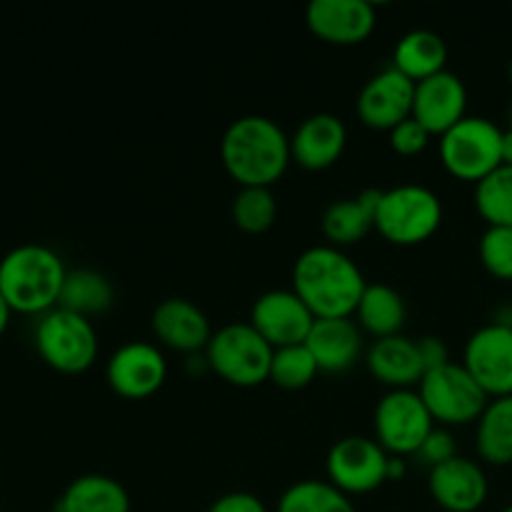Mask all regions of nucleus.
I'll return each instance as SVG.
<instances>
[{
    "label": "nucleus",
    "instance_id": "obj_29",
    "mask_svg": "<svg viewBox=\"0 0 512 512\" xmlns=\"http://www.w3.org/2000/svg\"><path fill=\"white\" fill-rule=\"evenodd\" d=\"M475 208L488 225H512V165H498L475 183Z\"/></svg>",
    "mask_w": 512,
    "mask_h": 512
},
{
    "label": "nucleus",
    "instance_id": "obj_11",
    "mask_svg": "<svg viewBox=\"0 0 512 512\" xmlns=\"http://www.w3.org/2000/svg\"><path fill=\"white\" fill-rule=\"evenodd\" d=\"M168 378V360L150 340H128L113 350L105 365V380L118 395L130 400L158 393Z\"/></svg>",
    "mask_w": 512,
    "mask_h": 512
},
{
    "label": "nucleus",
    "instance_id": "obj_21",
    "mask_svg": "<svg viewBox=\"0 0 512 512\" xmlns=\"http://www.w3.org/2000/svg\"><path fill=\"white\" fill-rule=\"evenodd\" d=\"M365 363L373 378H378L388 388H418L425 373L418 343L403 333L375 338L365 353Z\"/></svg>",
    "mask_w": 512,
    "mask_h": 512
},
{
    "label": "nucleus",
    "instance_id": "obj_12",
    "mask_svg": "<svg viewBox=\"0 0 512 512\" xmlns=\"http://www.w3.org/2000/svg\"><path fill=\"white\" fill-rule=\"evenodd\" d=\"M463 365L490 398L512 395V328L485 323L465 340Z\"/></svg>",
    "mask_w": 512,
    "mask_h": 512
},
{
    "label": "nucleus",
    "instance_id": "obj_44",
    "mask_svg": "<svg viewBox=\"0 0 512 512\" xmlns=\"http://www.w3.org/2000/svg\"><path fill=\"white\" fill-rule=\"evenodd\" d=\"M0 512H3V510H0Z\"/></svg>",
    "mask_w": 512,
    "mask_h": 512
},
{
    "label": "nucleus",
    "instance_id": "obj_1",
    "mask_svg": "<svg viewBox=\"0 0 512 512\" xmlns=\"http://www.w3.org/2000/svg\"><path fill=\"white\" fill-rule=\"evenodd\" d=\"M368 285L363 270L343 248L318 243L305 248L293 265V290L315 318H350Z\"/></svg>",
    "mask_w": 512,
    "mask_h": 512
},
{
    "label": "nucleus",
    "instance_id": "obj_22",
    "mask_svg": "<svg viewBox=\"0 0 512 512\" xmlns=\"http://www.w3.org/2000/svg\"><path fill=\"white\" fill-rule=\"evenodd\" d=\"M380 193L383 190L365 188L355 198L333 200L320 218V228H323L328 243L335 248H345V245H353L360 238H365V233L375 228V210H378Z\"/></svg>",
    "mask_w": 512,
    "mask_h": 512
},
{
    "label": "nucleus",
    "instance_id": "obj_2",
    "mask_svg": "<svg viewBox=\"0 0 512 512\" xmlns=\"http://www.w3.org/2000/svg\"><path fill=\"white\" fill-rule=\"evenodd\" d=\"M225 170L243 185L273 188L293 160L290 135L268 115H240L225 128L220 140Z\"/></svg>",
    "mask_w": 512,
    "mask_h": 512
},
{
    "label": "nucleus",
    "instance_id": "obj_39",
    "mask_svg": "<svg viewBox=\"0 0 512 512\" xmlns=\"http://www.w3.org/2000/svg\"><path fill=\"white\" fill-rule=\"evenodd\" d=\"M10 315H13V310H10V305L5 303V298L0 295V338H3V333L8 330Z\"/></svg>",
    "mask_w": 512,
    "mask_h": 512
},
{
    "label": "nucleus",
    "instance_id": "obj_9",
    "mask_svg": "<svg viewBox=\"0 0 512 512\" xmlns=\"http://www.w3.org/2000/svg\"><path fill=\"white\" fill-rule=\"evenodd\" d=\"M373 428L375 440L390 455L405 458L418 453L423 440L435 428V420L418 388H390L375 405Z\"/></svg>",
    "mask_w": 512,
    "mask_h": 512
},
{
    "label": "nucleus",
    "instance_id": "obj_5",
    "mask_svg": "<svg viewBox=\"0 0 512 512\" xmlns=\"http://www.w3.org/2000/svg\"><path fill=\"white\" fill-rule=\"evenodd\" d=\"M273 353V345L250 325V320L225 323L223 328L213 330L205 348L210 370L238 388H253L270 380Z\"/></svg>",
    "mask_w": 512,
    "mask_h": 512
},
{
    "label": "nucleus",
    "instance_id": "obj_42",
    "mask_svg": "<svg viewBox=\"0 0 512 512\" xmlns=\"http://www.w3.org/2000/svg\"><path fill=\"white\" fill-rule=\"evenodd\" d=\"M508 75H510V83H512V60H510V68H508Z\"/></svg>",
    "mask_w": 512,
    "mask_h": 512
},
{
    "label": "nucleus",
    "instance_id": "obj_25",
    "mask_svg": "<svg viewBox=\"0 0 512 512\" xmlns=\"http://www.w3.org/2000/svg\"><path fill=\"white\" fill-rule=\"evenodd\" d=\"M358 325L375 338L395 335L403 330L408 318V305L398 288L388 283H368L363 290V298L358 303Z\"/></svg>",
    "mask_w": 512,
    "mask_h": 512
},
{
    "label": "nucleus",
    "instance_id": "obj_15",
    "mask_svg": "<svg viewBox=\"0 0 512 512\" xmlns=\"http://www.w3.org/2000/svg\"><path fill=\"white\" fill-rule=\"evenodd\" d=\"M305 20L313 35L335 45L363 43L378 23L370 0H310Z\"/></svg>",
    "mask_w": 512,
    "mask_h": 512
},
{
    "label": "nucleus",
    "instance_id": "obj_33",
    "mask_svg": "<svg viewBox=\"0 0 512 512\" xmlns=\"http://www.w3.org/2000/svg\"><path fill=\"white\" fill-rule=\"evenodd\" d=\"M415 455H418V458L423 460L428 468L448 463V460H453L455 455H458V443H455V435L450 433V428H445V425H435Z\"/></svg>",
    "mask_w": 512,
    "mask_h": 512
},
{
    "label": "nucleus",
    "instance_id": "obj_23",
    "mask_svg": "<svg viewBox=\"0 0 512 512\" xmlns=\"http://www.w3.org/2000/svg\"><path fill=\"white\" fill-rule=\"evenodd\" d=\"M53 512H130V495L110 475H78L55 500Z\"/></svg>",
    "mask_w": 512,
    "mask_h": 512
},
{
    "label": "nucleus",
    "instance_id": "obj_18",
    "mask_svg": "<svg viewBox=\"0 0 512 512\" xmlns=\"http://www.w3.org/2000/svg\"><path fill=\"white\" fill-rule=\"evenodd\" d=\"M150 328L160 343L185 355L203 353L213 338L208 315L188 298L160 300L150 315Z\"/></svg>",
    "mask_w": 512,
    "mask_h": 512
},
{
    "label": "nucleus",
    "instance_id": "obj_30",
    "mask_svg": "<svg viewBox=\"0 0 512 512\" xmlns=\"http://www.w3.org/2000/svg\"><path fill=\"white\" fill-rule=\"evenodd\" d=\"M235 225L245 233H263L275 223L278 215V200H275L273 188H260V185H243L235 193L233 205H230Z\"/></svg>",
    "mask_w": 512,
    "mask_h": 512
},
{
    "label": "nucleus",
    "instance_id": "obj_40",
    "mask_svg": "<svg viewBox=\"0 0 512 512\" xmlns=\"http://www.w3.org/2000/svg\"><path fill=\"white\" fill-rule=\"evenodd\" d=\"M503 163L512 165V128L503 130Z\"/></svg>",
    "mask_w": 512,
    "mask_h": 512
},
{
    "label": "nucleus",
    "instance_id": "obj_43",
    "mask_svg": "<svg viewBox=\"0 0 512 512\" xmlns=\"http://www.w3.org/2000/svg\"><path fill=\"white\" fill-rule=\"evenodd\" d=\"M508 118H510V128H512V105H510V115H508Z\"/></svg>",
    "mask_w": 512,
    "mask_h": 512
},
{
    "label": "nucleus",
    "instance_id": "obj_24",
    "mask_svg": "<svg viewBox=\"0 0 512 512\" xmlns=\"http://www.w3.org/2000/svg\"><path fill=\"white\" fill-rule=\"evenodd\" d=\"M445 63H448V43L435 30L413 28L400 35L395 43L393 68H398L415 83L445 70Z\"/></svg>",
    "mask_w": 512,
    "mask_h": 512
},
{
    "label": "nucleus",
    "instance_id": "obj_38",
    "mask_svg": "<svg viewBox=\"0 0 512 512\" xmlns=\"http://www.w3.org/2000/svg\"><path fill=\"white\" fill-rule=\"evenodd\" d=\"M493 323L508 325V328H512V305H500L493 315Z\"/></svg>",
    "mask_w": 512,
    "mask_h": 512
},
{
    "label": "nucleus",
    "instance_id": "obj_34",
    "mask_svg": "<svg viewBox=\"0 0 512 512\" xmlns=\"http://www.w3.org/2000/svg\"><path fill=\"white\" fill-rule=\"evenodd\" d=\"M388 133H390V145H393V150H398L400 155L423 153L430 143V135H433L423 123H420V120H415L413 115L400 120V123L395 125L393 130H388Z\"/></svg>",
    "mask_w": 512,
    "mask_h": 512
},
{
    "label": "nucleus",
    "instance_id": "obj_37",
    "mask_svg": "<svg viewBox=\"0 0 512 512\" xmlns=\"http://www.w3.org/2000/svg\"><path fill=\"white\" fill-rule=\"evenodd\" d=\"M408 470V460L403 455H390L388 458V480H400Z\"/></svg>",
    "mask_w": 512,
    "mask_h": 512
},
{
    "label": "nucleus",
    "instance_id": "obj_20",
    "mask_svg": "<svg viewBox=\"0 0 512 512\" xmlns=\"http://www.w3.org/2000/svg\"><path fill=\"white\" fill-rule=\"evenodd\" d=\"M305 345L323 373H345L363 353V330L353 318H315Z\"/></svg>",
    "mask_w": 512,
    "mask_h": 512
},
{
    "label": "nucleus",
    "instance_id": "obj_7",
    "mask_svg": "<svg viewBox=\"0 0 512 512\" xmlns=\"http://www.w3.org/2000/svg\"><path fill=\"white\" fill-rule=\"evenodd\" d=\"M440 160L460 180H483L503 165V128L485 115H465L440 135Z\"/></svg>",
    "mask_w": 512,
    "mask_h": 512
},
{
    "label": "nucleus",
    "instance_id": "obj_26",
    "mask_svg": "<svg viewBox=\"0 0 512 512\" xmlns=\"http://www.w3.org/2000/svg\"><path fill=\"white\" fill-rule=\"evenodd\" d=\"M475 448L488 463H512V395L488 400L475 420Z\"/></svg>",
    "mask_w": 512,
    "mask_h": 512
},
{
    "label": "nucleus",
    "instance_id": "obj_13",
    "mask_svg": "<svg viewBox=\"0 0 512 512\" xmlns=\"http://www.w3.org/2000/svg\"><path fill=\"white\" fill-rule=\"evenodd\" d=\"M315 313L293 288H273L260 293L250 308V325L273 348L298 345L308 340Z\"/></svg>",
    "mask_w": 512,
    "mask_h": 512
},
{
    "label": "nucleus",
    "instance_id": "obj_3",
    "mask_svg": "<svg viewBox=\"0 0 512 512\" xmlns=\"http://www.w3.org/2000/svg\"><path fill=\"white\" fill-rule=\"evenodd\" d=\"M68 268L53 248L23 243L0 258V295L13 313L43 315L58 308Z\"/></svg>",
    "mask_w": 512,
    "mask_h": 512
},
{
    "label": "nucleus",
    "instance_id": "obj_28",
    "mask_svg": "<svg viewBox=\"0 0 512 512\" xmlns=\"http://www.w3.org/2000/svg\"><path fill=\"white\" fill-rule=\"evenodd\" d=\"M278 512H358L350 495L330 480L305 478L288 485L278 500Z\"/></svg>",
    "mask_w": 512,
    "mask_h": 512
},
{
    "label": "nucleus",
    "instance_id": "obj_36",
    "mask_svg": "<svg viewBox=\"0 0 512 512\" xmlns=\"http://www.w3.org/2000/svg\"><path fill=\"white\" fill-rule=\"evenodd\" d=\"M418 343V355L423 360L425 370L440 368V365L450 363V350L440 335H423V338L415 340Z\"/></svg>",
    "mask_w": 512,
    "mask_h": 512
},
{
    "label": "nucleus",
    "instance_id": "obj_31",
    "mask_svg": "<svg viewBox=\"0 0 512 512\" xmlns=\"http://www.w3.org/2000/svg\"><path fill=\"white\" fill-rule=\"evenodd\" d=\"M320 373L313 353L305 343L283 345L275 348L273 363H270V380L285 390H300L315 380Z\"/></svg>",
    "mask_w": 512,
    "mask_h": 512
},
{
    "label": "nucleus",
    "instance_id": "obj_6",
    "mask_svg": "<svg viewBox=\"0 0 512 512\" xmlns=\"http://www.w3.org/2000/svg\"><path fill=\"white\" fill-rule=\"evenodd\" d=\"M35 350L58 373H85L98 358V330L93 320L68 308H53L35 323Z\"/></svg>",
    "mask_w": 512,
    "mask_h": 512
},
{
    "label": "nucleus",
    "instance_id": "obj_10",
    "mask_svg": "<svg viewBox=\"0 0 512 512\" xmlns=\"http://www.w3.org/2000/svg\"><path fill=\"white\" fill-rule=\"evenodd\" d=\"M390 453L368 435H345L335 440L325 458V473L345 495H363L388 480Z\"/></svg>",
    "mask_w": 512,
    "mask_h": 512
},
{
    "label": "nucleus",
    "instance_id": "obj_16",
    "mask_svg": "<svg viewBox=\"0 0 512 512\" xmlns=\"http://www.w3.org/2000/svg\"><path fill=\"white\" fill-rule=\"evenodd\" d=\"M428 488L435 503L448 512H475L483 508L490 493L483 465L465 455L430 468Z\"/></svg>",
    "mask_w": 512,
    "mask_h": 512
},
{
    "label": "nucleus",
    "instance_id": "obj_27",
    "mask_svg": "<svg viewBox=\"0 0 512 512\" xmlns=\"http://www.w3.org/2000/svg\"><path fill=\"white\" fill-rule=\"evenodd\" d=\"M113 298V283L100 270L75 268L68 270L58 305L73 310V313L85 315V318H93V315L105 313L113 305Z\"/></svg>",
    "mask_w": 512,
    "mask_h": 512
},
{
    "label": "nucleus",
    "instance_id": "obj_14",
    "mask_svg": "<svg viewBox=\"0 0 512 512\" xmlns=\"http://www.w3.org/2000/svg\"><path fill=\"white\" fill-rule=\"evenodd\" d=\"M415 80L400 73L398 68H383L360 88L355 108L360 120L370 128L393 130L400 120L413 115Z\"/></svg>",
    "mask_w": 512,
    "mask_h": 512
},
{
    "label": "nucleus",
    "instance_id": "obj_8",
    "mask_svg": "<svg viewBox=\"0 0 512 512\" xmlns=\"http://www.w3.org/2000/svg\"><path fill=\"white\" fill-rule=\"evenodd\" d=\"M418 393L428 405L435 423L445 425V428L478 420L490 400V395L480 388L468 368L463 363H453V360L440 368L425 370L418 383Z\"/></svg>",
    "mask_w": 512,
    "mask_h": 512
},
{
    "label": "nucleus",
    "instance_id": "obj_41",
    "mask_svg": "<svg viewBox=\"0 0 512 512\" xmlns=\"http://www.w3.org/2000/svg\"><path fill=\"white\" fill-rule=\"evenodd\" d=\"M500 512H512V503H510V505H505V508L500 510Z\"/></svg>",
    "mask_w": 512,
    "mask_h": 512
},
{
    "label": "nucleus",
    "instance_id": "obj_35",
    "mask_svg": "<svg viewBox=\"0 0 512 512\" xmlns=\"http://www.w3.org/2000/svg\"><path fill=\"white\" fill-rule=\"evenodd\" d=\"M208 512H268L263 500L248 490H233L210 503Z\"/></svg>",
    "mask_w": 512,
    "mask_h": 512
},
{
    "label": "nucleus",
    "instance_id": "obj_32",
    "mask_svg": "<svg viewBox=\"0 0 512 512\" xmlns=\"http://www.w3.org/2000/svg\"><path fill=\"white\" fill-rule=\"evenodd\" d=\"M485 270L500 280H512V225H488L478 243Z\"/></svg>",
    "mask_w": 512,
    "mask_h": 512
},
{
    "label": "nucleus",
    "instance_id": "obj_19",
    "mask_svg": "<svg viewBox=\"0 0 512 512\" xmlns=\"http://www.w3.org/2000/svg\"><path fill=\"white\" fill-rule=\"evenodd\" d=\"M348 128L335 113H313L300 120L290 135V153L298 165L308 170L330 168L343 155Z\"/></svg>",
    "mask_w": 512,
    "mask_h": 512
},
{
    "label": "nucleus",
    "instance_id": "obj_4",
    "mask_svg": "<svg viewBox=\"0 0 512 512\" xmlns=\"http://www.w3.org/2000/svg\"><path fill=\"white\" fill-rule=\"evenodd\" d=\"M443 223L438 193L423 183H400L383 190L375 210V228L395 245H418Z\"/></svg>",
    "mask_w": 512,
    "mask_h": 512
},
{
    "label": "nucleus",
    "instance_id": "obj_17",
    "mask_svg": "<svg viewBox=\"0 0 512 512\" xmlns=\"http://www.w3.org/2000/svg\"><path fill=\"white\" fill-rule=\"evenodd\" d=\"M465 110H468V88L453 70L445 68L415 83L413 118L420 120L430 133L443 135L468 115Z\"/></svg>",
    "mask_w": 512,
    "mask_h": 512
}]
</instances>
